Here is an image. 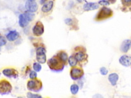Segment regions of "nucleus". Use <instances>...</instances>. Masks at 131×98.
Listing matches in <instances>:
<instances>
[{
  "instance_id": "f257e3e1",
  "label": "nucleus",
  "mask_w": 131,
  "mask_h": 98,
  "mask_svg": "<svg viewBox=\"0 0 131 98\" xmlns=\"http://www.w3.org/2000/svg\"><path fill=\"white\" fill-rule=\"evenodd\" d=\"M64 64L59 57H53L48 60V65L49 68L54 72H61L64 68Z\"/></svg>"
},
{
  "instance_id": "f03ea898",
  "label": "nucleus",
  "mask_w": 131,
  "mask_h": 98,
  "mask_svg": "<svg viewBox=\"0 0 131 98\" xmlns=\"http://www.w3.org/2000/svg\"><path fill=\"white\" fill-rule=\"evenodd\" d=\"M12 89L11 84L6 80L0 81V94L2 95L8 94Z\"/></svg>"
},
{
  "instance_id": "7ed1b4c3",
  "label": "nucleus",
  "mask_w": 131,
  "mask_h": 98,
  "mask_svg": "<svg viewBox=\"0 0 131 98\" xmlns=\"http://www.w3.org/2000/svg\"><path fill=\"white\" fill-rule=\"evenodd\" d=\"M42 88V82L39 80H30L27 83L28 90L33 91H39Z\"/></svg>"
},
{
  "instance_id": "20e7f679",
  "label": "nucleus",
  "mask_w": 131,
  "mask_h": 98,
  "mask_svg": "<svg viewBox=\"0 0 131 98\" xmlns=\"http://www.w3.org/2000/svg\"><path fill=\"white\" fill-rule=\"evenodd\" d=\"M113 12L112 10L108 7H102L97 14L96 18L97 20H103L104 19L108 18L112 16Z\"/></svg>"
},
{
  "instance_id": "39448f33",
  "label": "nucleus",
  "mask_w": 131,
  "mask_h": 98,
  "mask_svg": "<svg viewBox=\"0 0 131 98\" xmlns=\"http://www.w3.org/2000/svg\"><path fill=\"white\" fill-rule=\"evenodd\" d=\"M36 60L40 63H44L46 61V50L43 47H39L36 51Z\"/></svg>"
},
{
  "instance_id": "423d86ee",
  "label": "nucleus",
  "mask_w": 131,
  "mask_h": 98,
  "mask_svg": "<svg viewBox=\"0 0 131 98\" xmlns=\"http://www.w3.org/2000/svg\"><path fill=\"white\" fill-rule=\"evenodd\" d=\"M84 73L83 70L77 68H74L71 69L70 72V76L72 78L73 80H78L82 78L84 76Z\"/></svg>"
},
{
  "instance_id": "0eeeda50",
  "label": "nucleus",
  "mask_w": 131,
  "mask_h": 98,
  "mask_svg": "<svg viewBox=\"0 0 131 98\" xmlns=\"http://www.w3.org/2000/svg\"><path fill=\"white\" fill-rule=\"evenodd\" d=\"M33 34L36 36H41L44 32V27L42 23L37 22L32 29Z\"/></svg>"
},
{
  "instance_id": "6e6552de",
  "label": "nucleus",
  "mask_w": 131,
  "mask_h": 98,
  "mask_svg": "<svg viewBox=\"0 0 131 98\" xmlns=\"http://www.w3.org/2000/svg\"><path fill=\"white\" fill-rule=\"evenodd\" d=\"M3 74L8 78H16L18 77V72L17 71L12 68H7L3 70Z\"/></svg>"
},
{
  "instance_id": "1a4fd4ad",
  "label": "nucleus",
  "mask_w": 131,
  "mask_h": 98,
  "mask_svg": "<svg viewBox=\"0 0 131 98\" xmlns=\"http://www.w3.org/2000/svg\"><path fill=\"white\" fill-rule=\"evenodd\" d=\"M25 7L28 11L34 12L37 10L38 6L35 1H27L25 4Z\"/></svg>"
},
{
  "instance_id": "9d476101",
  "label": "nucleus",
  "mask_w": 131,
  "mask_h": 98,
  "mask_svg": "<svg viewBox=\"0 0 131 98\" xmlns=\"http://www.w3.org/2000/svg\"><path fill=\"white\" fill-rule=\"evenodd\" d=\"M119 61L120 63L123 66L128 67L130 66L131 58L127 55H123L119 58Z\"/></svg>"
},
{
  "instance_id": "9b49d317",
  "label": "nucleus",
  "mask_w": 131,
  "mask_h": 98,
  "mask_svg": "<svg viewBox=\"0 0 131 98\" xmlns=\"http://www.w3.org/2000/svg\"><path fill=\"white\" fill-rule=\"evenodd\" d=\"M84 9L85 11H91L97 9L99 8V5L96 3H87L84 5Z\"/></svg>"
},
{
  "instance_id": "f8f14e48",
  "label": "nucleus",
  "mask_w": 131,
  "mask_h": 98,
  "mask_svg": "<svg viewBox=\"0 0 131 98\" xmlns=\"http://www.w3.org/2000/svg\"><path fill=\"white\" fill-rule=\"evenodd\" d=\"M18 37H19V33L15 30L10 31L6 35V38L10 42L15 41Z\"/></svg>"
},
{
  "instance_id": "ddd939ff",
  "label": "nucleus",
  "mask_w": 131,
  "mask_h": 98,
  "mask_svg": "<svg viewBox=\"0 0 131 98\" xmlns=\"http://www.w3.org/2000/svg\"><path fill=\"white\" fill-rule=\"evenodd\" d=\"M108 79L111 84L113 86H115L118 80L119 76L116 73H112L109 75Z\"/></svg>"
},
{
  "instance_id": "4468645a",
  "label": "nucleus",
  "mask_w": 131,
  "mask_h": 98,
  "mask_svg": "<svg viewBox=\"0 0 131 98\" xmlns=\"http://www.w3.org/2000/svg\"><path fill=\"white\" fill-rule=\"evenodd\" d=\"M130 41L129 40L124 41L121 44L120 50L124 53H126L130 49Z\"/></svg>"
},
{
  "instance_id": "2eb2a0df",
  "label": "nucleus",
  "mask_w": 131,
  "mask_h": 98,
  "mask_svg": "<svg viewBox=\"0 0 131 98\" xmlns=\"http://www.w3.org/2000/svg\"><path fill=\"white\" fill-rule=\"evenodd\" d=\"M53 6V2L50 1L47 3L44 4L42 8V11L43 12L47 13L51 11Z\"/></svg>"
},
{
  "instance_id": "dca6fc26",
  "label": "nucleus",
  "mask_w": 131,
  "mask_h": 98,
  "mask_svg": "<svg viewBox=\"0 0 131 98\" xmlns=\"http://www.w3.org/2000/svg\"><path fill=\"white\" fill-rule=\"evenodd\" d=\"M28 23L29 22L25 17L23 14H21L19 15V17H18V24H19L20 27L22 28L25 27L28 25Z\"/></svg>"
},
{
  "instance_id": "f3484780",
  "label": "nucleus",
  "mask_w": 131,
  "mask_h": 98,
  "mask_svg": "<svg viewBox=\"0 0 131 98\" xmlns=\"http://www.w3.org/2000/svg\"><path fill=\"white\" fill-rule=\"evenodd\" d=\"M23 15L28 22H31L34 18V17H35V14L33 12H29L28 11H26L23 14Z\"/></svg>"
},
{
  "instance_id": "a211bd4d",
  "label": "nucleus",
  "mask_w": 131,
  "mask_h": 98,
  "mask_svg": "<svg viewBox=\"0 0 131 98\" xmlns=\"http://www.w3.org/2000/svg\"><path fill=\"white\" fill-rule=\"evenodd\" d=\"M59 58L64 63H65L68 59V55L66 53L64 52H61L58 55Z\"/></svg>"
},
{
  "instance_id": "6ab92c4d",
  "label": "nucleus",
  "mask_w": 131,
  "mask_h": 98,
  "mask_svg": "<svg viewBox=\"0 0 131 98\" xmlns=\"http://www.w3.org/2000/svg\"><path fill=\"white\" fill-rule=\"evenodd\" d=\"M74 57L76 59L77 61H82L85 58V54L82 52H79L75 54Z\"/></svg>"
},
{
  "instance_id": "aec40b11",
  "label": "nucleus",
  "mask_w": 131,
  "mask_h": 98,
  "mask_svg": "<svg viewBox=\"0 0 131 98\" xmlns=\"http://www.w3.org/2000/svg\"><path fill=\"white\" fill-rule=\"evenodd\" d=\"M69 63L71 67H75L77 63V60L74 56H71L69 58Z\"/></svg>"
},
{
  "instance_id": "412c9836",
  "label": "nucleus",
  "mask_w": 131,
  "mask_h": 98,
  "mask_svg": "<svg viewBox=\"0 0 131 98\" xmlns=\"http://www.w3.org/2000/svg\"><path fill=\"white\" fill-rule=\"evenodd\" d=\"M71 92L73 94H76L79 90V87L77 84H72L70 87Z\"/></svg>"
},
{
  "instance_id": "4be33fe9",
  "label": "nucleus",
  "mask_w": 131,
  "mask_h": 98,
  "mask_svg": "<svg viewBox=\"0 0 131 98\" xmlns=\"http://www.w3.org/2000/svg\"><path fill=\"white\" fill-rule=\"evenodd\" d=\"M33 69L35 72H39L42 70V66L39 63L35 62L33 64Z\"/></svg>"
},
{
  "instance_id": "5701e85b",
  "label": "nucleus",
  "mask_w": 131,
  "mask_h": 98,
  "mask_svg": "<svg viewBox=\"0 0 131 98\" xmlns=\"http://www.w3.org/2000/svg\"><path fill=\"white\" fill-rule=\"evenodd\" d=\"M28 98H42V96L37 94H33L31 92H28L27 94Z\"/></svg>"
},
{
  "instance_id": "b1692460",
  "label": "nucleus",
  "mask_w": 131,
  "mask_h": 98,
  "mask_svg": "<svg viewBox=\"0 0 131 98\" xmlns=\"http://www.w3.org/2000/svg\"><path fill=\"white\" fill-rule=\"evenodd\" d=\"M7 43L6 39L3 36L0 35V47L4 46Z\"/></svg>"
},
{
  "instance_id": "393cba45",
  "label": "nucleus",
  "mask_w": 131,
  "mask_h": 98,
  "mask_svg": "<svg viewBox=\"0 0 131 98\" xmlns=\"http://www.w3.org/2000/svg\"><path fill=\"white\" fill-rule=\"evenodd\" d=\"M98 4L102 6H108L110 5V3L107 0H100L98 2Z\"/></svg>"
},
{
  "instance_id": "a878e982",
  "label": "nucleus",
  "mask_w": 131,
  "mask_h": 98,
  "mask_svg": "<svg viewBox=\"0 0 131 98\" xmlns=\"http://www.w3.org/2000/svg\"><path fill=\"white\" fill-rule=\"evenodd\" d=\"M29 77L31 79H34L37 77V74L35 71H31L29 75Z\"/></svg>"
},
{
  "instance_id": "bb28decb",
  "label": "nucleus",
  "mask_w": 131,
  "mask_h": 98,
  "mask_svg": "<svg viewBox=\"0 0 131 98\" xmlns=\"http://www.w3.org/2000/svg\"><path fill=\"white\" fill-rule=\"evenodd\" d=\"M100 72L101 75H106L108 74V70L106 68L102 67L100 69Z\"/></svg>"
},
{
  "instance_id": "cd10ccee",
  "label": "nucleus",
  "mask_w": 131,
  "mask_h": 98,
  "mask_svg": "<svg viewBox=\"0 0 131 98\" xmlns=\"http://www.w3.org/2000/svg\"><path fill=\"white\" fill-rule=\"evenodd\" d=\"M65 23L68 25H70L72 23V19L71 18H67L65 19Z\"/></svg>"
},
{
  "instance_id": "c85d7f7f",
  "label": "nucleus",
  "mask_w": 131,
  "mask_h": 98,
  "mask_svg": "<svg viewBox=\"0 0 131 98\" xmlns=\"http://www.w3.org/2000/svg\"><path fill=\"white\" fill-rule=\"evenodd\" d=\"M93 98H103V96L100 94H96L94 95Z\"/></svg>"
},
{
  "instance_id": "c756f323",
  "label": "nucleus",
  "mask_w": 131,
  "mask_h": 98,
  "mask_svg": "<svg viewBox=\"0 0 131 98\" xmlns=\"http://www.w3.org/2000/svg\"><path fill=\"white\" fill-rule=\"evenodd\" d=\"M108 1L111 4H114L116 2V0H108Z\"/></svg>"
},
{
  "instance_id": "7c9ffc66",
  "label": "nucleus",
  "mask_w": 131,
  "mask_h": 98,
  "mask_svg": "<svg viewBox=\"0 0 131 98\" xmlns=\"http://www.w3.org/2000/svg\"><path fill=\"white\" fill-rule=\"evenodd\" d=\"M124 2L125 3L128 4L129 5L130 3V2H131V0H124Z\"/></svg>"
},
{
  "instance_id": "2f4dec72",
  "label": "nucleus",
  "mask_w": 131,
  "mask_h": 98,
  "mask_svg": "<svg viewBox=\"0 0 131 98\" xmlns=\"http://www.w3.org/2000/svg\"><path fill=\"white\" fill-rule=\"evenodd\" d=\"M46 1H47V0H41V1H40V3L42 4H44L45 2Z\"/></svg>"
},
{
  "instance_id": "473e14b6",
  "label": "nucleus",
  "mask_w": 131,
  "mask_h": 98,
  "mask_svg": "<svg viewBox=\"0 0 131 98\" xmlns=\"http://www.w3.org/2000/svg\"><path fill=\"white\" fill-rule=\"evenodd\" d=\"M35 0H27V1H35Z\"/></svg>"
},
{
  "instance_id": "72a5a7b5",
  "label": "nucleus",
  "mask_w": 131,
  "mask_h": 98,
  "mask_svg": "<svg viewBox=\"0 0 131 98\" xmlns=\"http://www.w3.org/2000/svg\"><path fill=\"white\" fill-rule=\"evenodd\" d=\"M17 98H24V97H21V96H19V97H17Z\"/></svg>"
},
{
  "instance_id": "f704fd0d",
  "label": "nucleus",
  "mask_w": 131,
  "mask_h": 98,
  "mask_svg": "<svg viewBox=\"0 0 131 98\" xmlns=\"http://www.w3.org/2000/svg\"><path fill=\"white\" fill-rule=\"evenodd\" d=\"M0 51H1V48H0Z\"/></svg>"
},
{
  "instance_id": "c9c22d12",
  "label": "nucleus",
  "mask_w": 131,
  "mask_h": 98,
  "mask_svg": "<svg viewBox=\"0 0 131 98\" xmlns=\"http://www.w3.org/2000/svg\"><path fill=\"white\" fill-rule=\"evenodd\" d=\"M0 75H1V74H0Z\"/></svg>"
}]
</instances>
